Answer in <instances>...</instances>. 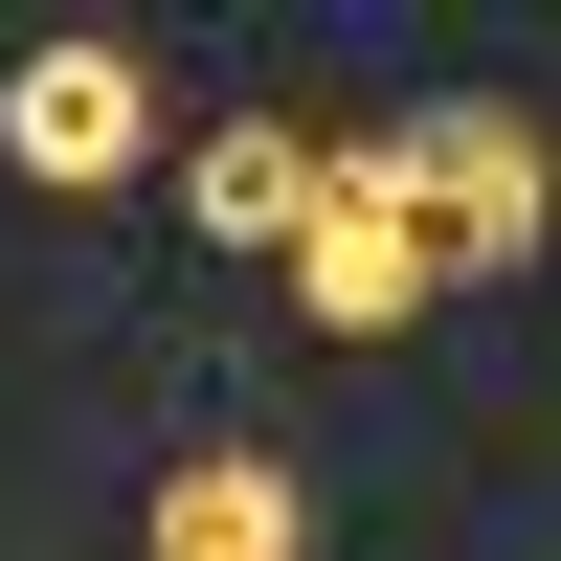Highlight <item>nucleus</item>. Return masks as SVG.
Instances as JSON below:
<instances>
[{"label":"nucleus","mask_w":561,"mask_h":561,"mask_svg":"<svg viewBox=\"0 0 561 561\" xmlns=\"http://www.w3.org/2000/svg\"><path fill=\"white\" fill-rule=\"evenodd\" d=\"M158 135H180V90H158V45H113V23H45L23 68H0V158H23L45 203L158 180Z\"/></svg>","instance_id":"nucleus-1"},{"label":"nucleus","mask_w":561,"mask_h":561,"mask_svg":"<svg viewBox=\"0 0 561 561\" xmlns=\"http://www.w3.org/2000/svg\"><path fill=\"white\" fill-rule=\"evenodd\" d=\"M382 135H404V203H427V270H449V293H472V270H539L561 158H539L517 90H427V113H382Z\"/></svg>","instance_id":"nucleus-2"},{"label":"nucleus","mask_w":561,"mask_h":561,"mask_svg":"<svg viewBox=\"0 0 561 561\" xmlns=\"http://www.w3.org/2000/svg\"><path fill=\"white\" fill-rule=\"evenodd\" d=\"M449 270H427V203H404V135H337L314 158V225H293V314L314 337H404Z\"/></svg>","instance_id":"nucleus-3"},{"label":"nucleus","mask_w":561,"mask_h":561,"mask_svg":"<svg viewBox=\"0 0 561 561\" xmlns=\"http://www.w3.org/2000/svg\"><path fill=\"white\" fill-rule=\"evenodd\" d=\"M135 561H314L293 449H180V472H158V517H135Z\"/></svg>","instance_id":"nucleus-4"},{"label":"nucleus","mask_w":561,"mask_h":561,"mask_svg":"<svg viewBox=\"0 0 561 561\" xmlns=\"http://www.w3.org/2000/svg\"><path fill=\"white\" fill-rule=\"evenodd\" d=\"M314 158H337V135H293V113H225V135H203V225L293 270V225H314Z\"/></svg>","instance_id":"nucleus-5"}]
</instances>
